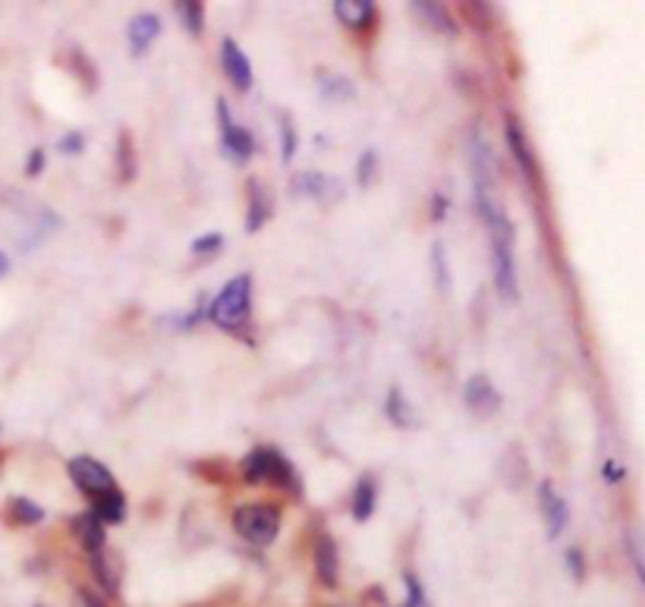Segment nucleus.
Listing matches in <instances>:
<instances>
[{
	"label": "nucleus",
	"instance_id": "obj_11",
	"mask_svg": "<svg viewBox=\"0 0 645 607\" xmlns=\"http://www.w3.org/2000/svg\"><path fill=\"white\" fill-rule=\"evenodd\" d=\"M315 573H318V580L325 588H337V580H340V555H337V541L328 535V532H321L318 535V541H315Z\"/></svg>",
	"mask_w": 645,
	"mask_h": 607
},
{
	"label": "nucleus",
	"instance_id": "obj_24",
	"mask_svg": "<svg viewBox=\"0 0 645 607\" xmlns=\"http://www.w3.org/2000/svg\"><path fill=\"white\" fill-rule=\"evenodd\" d=\"M136 152H132V139H129V132H120V139H117V164H124V170H120V180H132L136 177V158H132Z\"/></svg>",
	"mask_w": 645,
	"mask_h": 607
},
{
	"label": "nucleus",
	"instance_id": "obj_25",
	"mask_svg": "<svg viewBox=\"0 0 645 607\" xmlns=\"http://www.w3.org/2000/svg\"><path fill=\"white\" fill-rule=\"evenodd\" d=\"M92 570H95V576L104 585V592H117V576L110 570V557H104V551L92 555Z\"/></svg>",
	"mask_w": 645,
	"mask_h": 607
},
{
	"label": "nucleus",
	"instance_id": "obj_31",
	"mask_svg": "<svg viewBox=\"0 0 645 607\" xmlns=\"http://www.w3.org/2000/svg\"><path fill=\"white\" fill-rule=\"evenodd\" d=\"M45 170V148H32V155L26 160V174L28 177H38Z\"/></svg>",
	"mask_w": 645,
	"mask_h": 607
},
{
	"label": "nucleus",
	"instance_id": "obj_9",
	"mask_svg": "<svg viewBox=\"0 0 645 607\" xmlns=\"http://www.w3.org/2000/svg\"><path fill=\"white\" fill-rule=\"evenodd\" d=\"M464 403L469 413L476 416H491L501 406V394L494 391V384L489 381V374H472L464 388Z\"/></svg>",
	"mask_w": 645,
	"mask_h": 607
},
{
	"label": "nucleus",
	"instance_id": "obj_29",
	"mask_svg": "<svg viewBox=\"0 0 645 607\" xmlns=\"http://www.w3.org/2000/svg\"><path fill=\"white\" fill-rule=\"evenodd\" d=\"M407 582V605L403 607H425V592H422V582L415 580L413 573H407L403 576Z\"/></svg>",
	"mask_w": 645,
	"mask_h": 607
},
{
	"label": "nucleus",
	"instance_id": "obj_14",
	"mask_svg": "<svg viewBox=\"0 0 645 607\" xmlns=\"http://www.w3.org/2000/svg\"><path fill=\"white\" fill-rule=\"evenodd\" d=\"M73 532H77V541L89 551V555H98L104 551V545H107V532H104V523L98 516H92V513H82L73 520Z\"/></svg>",
	"mask_w": 645,
	"mask_h": 607
},
{
	"label": "nucleus",
	"instance_id": "obj_26",
	"mask_svg": "<svg viewBox=\"0 0 645 607\" xmlns=\"http://www.w3.org/2000/svg\"><path fill=\"white\" fill-rule=\"evenodd\" d=\"M192 255H199V259H208V255H214V252H221L224 249V237L221 234H206V237L192 239Z\"/></svg>",
	"mask_w": 645,
	"mask_h": 607
},
{
	"label": "nucleus",
	"instance_id": "obj_7",
	"mask_svg": "<svg viewBox=\"0 0 645 607\" xmlns=\"http://www.w3.org/2000/svg\"><path fill=\"white\" fill-rule=\"evenodd\" d=\"M221 70H224V76L231 80L236 92H246L253 85V63L233 38L221 41Z\"/></svg>",
	"mask_w": 645,
	"mask_h": 607
},
{
	"label": "nucleus",
	"instance_id": "obj_12",
	"mask_svg": "<svg viewBox=\"0 0 645 607\" xmlns=\"http://www.w3.org/2000/svg\"><path fill=\"white\" fill-rule=\"evenodd\" d=\"M157 35H161V20H157L155 13H136L127 26L129 53L132 57H142V53L152 48V41H155Z\"/></svg>",
	"mask_w": 645,
	"mask_h": 607
},
{
	"label": "nucleus",
	"instance_id": "obj_16",
	"mask_svg": "<svg viewBox=\"0 0 645 607\" xmlns=\"http://www.w3.org/2000/svg\"><path fill=\"white\" fill-rule=\"evenodd\" d=\"M89 513L98 516L102 523H124L127 520V498H124V491L110 488V491H104L98 498H92V510Z\"/></svg>",
	"mask_w": 645,
	"mask_h": 607
},
{
	"label": "nucleus",
	"instance_id": "obj_21",
	"mask_svg": "<svg viewBox=\"0 0 645 607\" xmlns=\"http://www.w3.org/2000/svg\"><path fill=\"white\" fill-rule=\"evenodd\" d=\"M7 513L20 526H38V523H45V510L35 501H28V498H13V501L7 503Z\"/></svg>",
	"mask_w": 645,
	"mask_h": 607
},
{
	"label": "nucleus",
	"instance_id": "obj_15",
	"mask_svg": "<svg viewBox=\"0 0 645 607\" xmlns=\"http://www.w3.org/2000/svg\"><path fill=\"white\" fill-rule=\"evenodd\" d=\"M335 16L347 28H365L375 20L372 0H335Z\"/></svg>",
	"mask_w": 645,
	"mask_h": 607
},
{
	"label": "nucleus",
	"instance_id": "obj_13",
	"mask_svg": "<svg viewBox=\"0 0 645 607\" xmlns=\"http://www.w3.org/2000/svg\"><path fill=\"white\" fill-rule=\"evenodd\" d=\"M249 189V209H246V234H256L261 230L271 214H274V202H271V192L261 186V180H249L246 183Z\"/></svg>",
	"mask_w": 645,
	"mask_h": 607
},
{
	"label": "nucleus",
	"instance_id": "obj_22",
	"mask_svg": "<svg viewBox=\"0 0 645 607\" xmlns=\"http://www.w3.org/2000/svg\"><path fill=\"white\" fill-rule=\"evenodd\" d=\"M174 7H177V13L183 16L186 32L189 35H202V28H206V3H199V0H180Z\"/></svg>",
	"mask_w": 645,
	"mask_h": 607
},
{
	"label": "nucleus",
	"instance_id": "obj_30",
	"mask_svg": "<svg viewBox=\"0 0 645 607\" xmlns=\"http://www.w3.org/2000/svg\"><path fill=\"white\" fill-rule=\"evenodd\" d=\"M82 148H85L82 132H67V135L57 142V152H60V155H82Z\"/></svg>",
	"mask_w": 645,
	"mask_h": 607
},
{
	"label": "nucleus",
	"instance_id": "obj_1",
	"mask_svg": "<svg viewBox=\"0 0 645 607\" xmlns=\"http://www.w3.org/2000/svg\"><path fill=\"white\" fill-rule=\"evenodd\" d=\"M249 316H253V277L236 274L231 284L211 299L208 318L224 331H239Z\"/></svg>",
	"mask_w": 645,
	"mask_h": 607
},
{
	"label": "nucleus",
	"instance_id": "obj_34",
	"mask_svg": "<svg viewBox=\"0 0 645 607\" xmlns=\"http://www.w3.org/2000/svg\"><path fill=\"white\" fill-rule=\"evenodd\" d=\"M605 476H608V481H618V478H623V473H620L614 463H608V466H605Z\"/></svg>",
	"mask_w": 645,
	"mask_h": 607
},
{
	"label": "nucleus",
	"instance_id": "obj_28",
	"mask_svg": "<svg viewBox=\"0 0 645 607\" xmlns=\"http://www.w3.org/2000/svg\"><path fill=\"white\" fill-rule=\"evenodd\" d=\"M432 262H435L438 290H447V287H450V274H447V264H444V246H441V242H435V246H432Z\"/></svg>",
	"mask_w": 645,
	"mask_h": 607
},
{
	"label": "nucleus",
	"instance_id": "obj_23",
	"mask_svg": "<svg viewBox=\"0 0 645 607\" xmlns=\"http://www.w3.org/2000/svg\"><path fill=\"white\" fill-rule=\"evenodd\" d=\"M296 145H300V135H296V123L290 114H281V160L290 164L293 155H296Z\"/></svg>",
	"mask_w": 645,
	"mask_h": 607
},
{
	"label": "nucleus",
	"instance_id": "obj_10",
	"mask_svg": "<svg viewBox=\"0 0 645 607\" xmlns=\"http://www.w3.org/2000/svg\"><path fill=\"white\" fill-rule=\"evenodd\" d=\"M504 132H507V145H511V152H514L519 170L526 174V180H529V183H539V164H536V155H532V145H529L526 130H523V123L516 120L514 114L507 117Z\"/></svg>",
	"mask_w": 645,
	"mask_h": 607
},
{
	"label": "nucleus",
	"instance_id": "obj_20",
	"mask_svg": "<svg viewBox=\"0 0 645 607\" xmlns=\"http://www.w3.org/2000/svg\"><path fill=\"white\" fill-rule=\"evenodd\" d=\"M415 13L429 23V26H435L444 35H457V23L450 20V13H447V7L444 3H410Z\"/></svg>",
	"mask_w": 645,
	"mask_h": 607
},
{
	"label": "nucleus",
	"instance_id": "obj_32",
	"mask_svg": "<svg viewBox=\"0 0 645 607\" xmlns=\"http://www.w3.org/2000/svg\"><path fill=\"white\" fill-rule=\"evenodd\" d=\"M567 567L576 580H583V576H586V567H583V551H579V548H570L567 551Z\"/></svg>",
	"mask_w": 645,
	"mask_h": 607
},
{
	"label": "nucleus",
	"instance_id": "obj_5",
	"mask_svg": "<svg viewBox=\"0 0 645 607\" xmlns=\"http://www.w3.org/2000/svg\"><path fill=\"white\" fill-rule=\"evenodd\" d=\"M67 473L73 478V485H77L79 491H85L89 498H98L104 491H110V488H117L114 485V473L98 463L95 456H73L70 463H67Z\"/></svg>",
	"mask_w": 645,
	"mask_h": 607
},
{
	"label": "nucleus",
	"instance_id": "obj_35",
	"mask_svg": "<svg viewBox=\"0 0 645 607\" xmlns=\"http://www.w3.org/2000/svg\"><path fill=\"white\" fill-rule=\"evenodd\" d=\"M82 605H85V607H104L102 602H98V598H95V595H89V592H85V595H82Z\"/></svg>",
	"mask_w": 645,
	"mask_h": 607
},
{
	"label": "nucleus",
	"instance_id": "obj_19",
	"mask_svg": "<svg viewBox=\"0 0 645 607\" xmlns=\"http://www.w3.org/2000/svg\"><path fill=\"white\" fill-rule=\"evenodd\" d=\"M387 419L397 428H415L419 425V416L413 413V406L407 403V396H403L400 388H390V394H387Z\"/></svg>",
	"mask_w": 645,
	"mask_h": 607
},
{
	"label": "nucleus",
	"instance_id": "obj_17",
	"mask_svg": "<svg viewBox=\"0 0 645 607\" xmlns=\"http://www.w3.org/2000/svg\"><path fill=\"white\" fill-rule=\"evenodd\" d=\"M375 503H378V485H375V476H362L356 481V491H353V520H372V513H375Z\"/></svg>",
	"mask_w": 645,
	"mask_h": 607
},
{
	"label": "nucleus",
	"instance_id": "obj_8",
	"mask_svg": "<svg viewBox=\"0 0 645 607\" xmlns=\"http://www.w3.org/2000/svg\"><path fill=\"white\" fill-rule=\"evenodd\" d=\"M539 507H542L548 538H561L570 523V510H567V501L554 491V485H551V481H542V485H539Z\"/></svg>",
	"mask_w": 645,
	"mask_h": 607
},
{
	"label": "nucleus",
	"instance_id": "obj_4",
	"mask_svg": "<svg viewBox=\"0 0 645 607\" xmlns=\"http://www.w3.org/2000/svg\"><path fill=\"white\" fill-rule=\"evenodd\" d=\"M218 130H221V152L227 155L236 164H246V160L253 158V152H256V139H253V132L246 130V127H239L236 120H233L231 105L224 102V98H218Z\"/></svg>",
	"mask_w": 645,
	"mask_h": 607
},
{
	"label": "nucleus",
	"instance_id": "obj_3",
	"mask_svg": "<svg viewBox=\"0 0 645 607\" xmlns=\"http://www.w3.org/2000/svg\"><path fill=\"white\" fill-rule=\"evenodd\" d=\"M281 523L284 510L274 503H243L233 513V532L256 548H268L281 535Z\"/></svg>",
	"mask_w": 645,
	"mask_h": 607
},
{
	"label": "nucleus",
	"instance_id": "obj_36",
	"mask_svg": "<svg viewBox=\"0 0 645 607\" xmlns=\"http://www.w3.org/2000/svg\"><path fill=\"white\" fill-rule=\"evenodd\" d=\"M7 271H10V259H7V255H3V252H0V277H3V274H7Z\"/></svg>",
	"mask_w": 645,
	"mask_h": 607
},
{
	"label": "nucleus",
	"instance_id": "obj_33",
	"mask_svg": "<svg viewBox=\"0 0 645 607\" xmlns=\"http://www.w3.org/2000/svg\"><path fill=\"white\" fill-rule=\"evenodd\" d=\"M432 202H435V212H432V217H435V221H444V209H447V199H444V195H435V199H432Z\"/></svg>",
	"mask_w": 645,
	"mask_h": 607
},
{
	"label": "nucleus",
	"instance_id": "obj_18",
	"mask_svg": "<svg viewBox=\"0 0 645 607\" xmlns=\"http://www.w3.org/2000/svg\"><path fill=\"white\" fill-rule=\"evenodd\" d=\"M318 92L328 102H343V98H353L356 95L353 82L347 80V76H340V73H331V70H318Z\"/></svg>",
	"mask_w": 645,
	"mask_h": 607
},
{
	"label": "nucleus",
	"instance_id": "obj_37",
	"mask_svg": "<svg viewBox=\"0 0 645 607\" xmlns=\"http://www.w3.org/2000/svg\"><path fill=\"white\" fill-rule=\"evenodd\" d=\"M38 607H42V605H38Z\"/></svg>",
	"mask_w": 645,
	"mask_h": 607
},
{
	"label": "nucleus",
	"instance_id": "obj_6",
	"mask_svg": "<svg viewBox=\"0 0 645 607\" xmlns=\"http://www.w3.org/2000/svg\"><path fill=\"white\" fill-rule=\"evenodd\" d=\"M293 195H306V199H315L321 205H335L343 195V186H340L337 177L318 174V170H306V174L293 177Z\"/></svg>",
	"mask_w": 645,
	"mask_h": 607
},
{
	"label": "nucleus",
	"instance_id": "obj_27",
	"mask_svg": "<svg viewBox=\"0 0 645 607\" xmlns=\"http://www.w3.org/2000/svg\"><path fill=\"white\" fill-rule=\"evenodd\" d=\"M378 177V155L375 152H362L360 167H356V180L360 186H372Z\"/></svg>",
	"mask_w": 645,
	"mask_h": 607
},
{
	"label": "nucleus",
	"instance_id": "obj_2",
	"mask_svg": "<svg viewBox=\"0 0 645 607\" xmlns=\"http://www.w3.org/2000/svg\"><path fill=\"white\" fill-rule=\"evenodd\" d=\"M243 478L249 485H274L300 495V476L293 473L290 460L278 448H256L243 460Z\"/></svg>",
	"mask_w": 645,
	"mask_h": 607
}]
</instances>
